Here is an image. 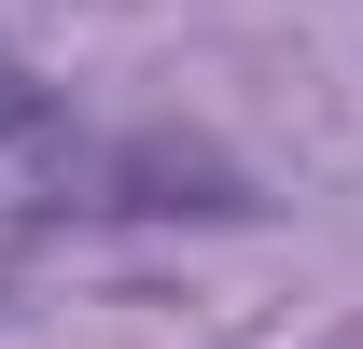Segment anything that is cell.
Returning <instances> with one entry per match:
<instances>
[{
    "label": "cell",
    "instance_id": "obj_1",
    "mask_svg": "<svg viewBox=\"0 0 363 349\" xmlns=\"http://www.w3.org/2000/svg\"><path fill=\"white\" fill-rule=\"evenodd\" d=\"M70 210H84V140L43 98V70L0 43V265H28Z\"/></svg>",
    "mask_w": 363,
    "mask_h": 349
}]
</instances>
